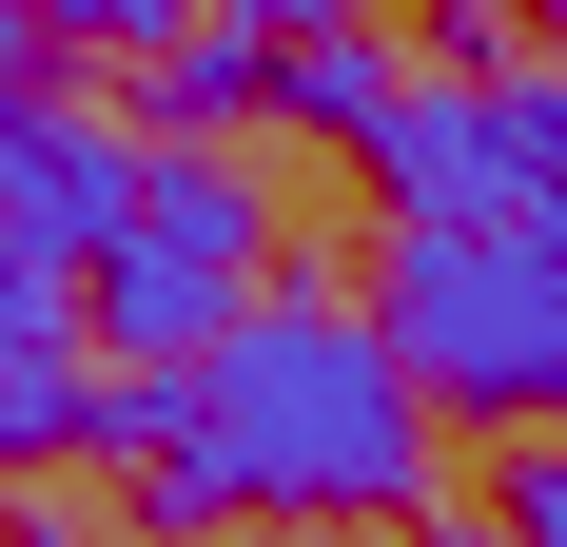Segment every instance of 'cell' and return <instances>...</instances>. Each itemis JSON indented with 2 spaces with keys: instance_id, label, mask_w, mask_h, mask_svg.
Masks as SVG:
<instances>
[{
  "instance_id": "13",
  "label": "cell",
  "mask_w": 567,
  "mask_h": 547,
  "mask_svg": "<svg viewBox=\"0 0 567 547\" xmlns=\"http://www.w3.org/2000/svg\"><path fill=\"white\" fill-rule=\"evenodd\" d=\"M548 40H567V0H548Z\"/></svg>"
},
{
  "instance_id": "12",
  "label": "cell",
  "mask_w": 567,
  "mask_h": 547,
  "mask_svg": "<svg viewBox=\"0 0 567 547\" xmlns=\"http://www.w3.org/2000/svg\"><path fill=\"white\" fill-rule=\"evenodd\" d=\"M157 547H196V528H157ZM216 547H235V528H216Z\"/></svg>"
},
{
  "instance_id": "9",
  "label": "cell",
  "mask_w": 567,
  "mask_h": 547,
  "mask_svg": "<svg viewBox=\"0 0 567 547\" xmlns=\"http://www.w3.org/2000/svg\"><path fill=\"white\" fill-rule=\"evenodd\" d=\"M0 20H20L40 59H79V40H117V59H157L176 20H196V0H0Z\"/></svg>"
},
{
  "instance_id": "2",
  "label": "cell",
  "mask_w": 567,
  "mask_h": 547,
  "mask_svg": "<svg viewBox=\"0 0 567 547\" xmlns=\"http://www.w3.org/2000/svg\"><path fill=\"white\" fill-rule=\"evenodd\" d=\"M255 274H275V216H255V176L216 137H157L137 196H117L99 274H79V332H99L117 372H196L235 313H255Z\"/></svg>"
},
{
  "instance_id": "3",
  "label": "cell",
  "mask_w": 567,
  "mask_h": 547,
  "mask_svg": "<svg viewBox=\"0 0 567 547\" xmlns=\"http://www.w3.org/2000/svg\"><path fill=\"white\" fill-rule=\"evenodd\" d=\"M392 352L431 411H489V431H567V274L528 235H392Z\"/></svg>"
},
{
  "instance_id": "7",
  "label": "cell",
  "mask_w": 567,
  "mask_h": 547,
  "mask_svg": "<svg viewBox=\"0 0 567 547\" xmlns=\"http://www.w3.org/2000/svg\"><path fill=\"white\" fill-rule=\"evenodd\" d=\"M137 117H176V137L275 117V40H255V20H176V40H157V79H137Z\"/></svg>"
},
{
  "instance_id": "11",
  "label": "cell",
  "mask_w": 567,
  "mask_h": 547,
  "mask_svg": "<svg viewBox=\"0 0 567 547\" xmlns=\"http://www.w3.org/2000/svg\"><path fill=\"white\" fill-rule=\"evenodd\" d=\"M216 20H255V40H333V20H372V0H216Z\"/></svg>"
},
{
  "instance_id": "1",
  "label": "cell",
  "mask_w": 567,
  "mask_h": 547,
  "mask_svg": "<svg viewBox=\"0 0 567 547\" xmlns=\"http://www.w3.org/2000/svg\"><path fill=\"white\" fill-rule=\"evenodd\" d=\"M157 528H392L431 508V391H411L392 313L352 293H255V313L176 372V450L137 469Z\"/></svg>"
},
{
  "instance_id": "10",
  "label": "cell",
  "mask_w": 567,
  "mask_h": 547,
  "mask_svg": "<svg viewBox=\"0 0 567 547\" xmlns=\"http://www.w3.org/2000/svg\"><path fill=\"white\" fill-rule=\"evenodd\" d=\"M509 547H567V450L509 431Z\"/></svg>"
},
{
  "instance_id": "8",
  "label": "cell",
  "mask_w": 567,
  "mask_h": 547,
  "mask_svg": "<svg viewBox=\"0 0 567 547\" xmlns=\"http://www.w3.org/2000/svg\"><path fill=\"white\" fill-rule=\"evenodd\" d=\"M392 99H411V59L372 40V20H333V40H275V117H313V137H372Z\"/></svg>"
},
{
  "instance_id": "14",
  "label": "cell",
  "mask_w": 567,
  "mask_h": 547,
  "mask_svg": "<svg viewBox=\"0 0 567 547\" xmlns=\"http://www.w3.org/2000/svg\"><path fill=\"white\" fill-rule=\"evenodd\" d=\"M489 547H509V528H489Z\"/></svg>"
},
{
  "instance_id": "6",
  "label": "cell",
  "mask_w": 567,
  "mask_h": 547,
  "mask_svg": "<svg viewBox=\"0 0 567 547\" xmlns=\"http://www.w3.org/2000/svg\"><path fill=\"white\" fill-rule=\"evenodd\" d=\"M99 411H117V352L79 332V293L0 274V469H99Z\"/></svg>"
},
{
  "instance_id": "4",
  "label": "cell",
  "mask_w": 567,
  "mask_h": 547,
  "mask_svg": "<svg viewBox=\"0 0 567 547\" xmlns=\"http://www.w3.org/2000/svg\"><path fill=\"white\" fill-rule=\"evenodd\" d=\"M372 196H392L411 235H528L567 196V137H548V79H411L372 137Z\"/></svg>"
},
{
  "instance_id": "5",
  "label": "cell",
  "mask_w": 567,
  "mask_h": 547,
  "mask_svg": "<svg viewBox=\"0 0 567 547\" xmlns=\"http://www.w3.org/2000/svg\"><path fill=\"white\" fill-rule=\"evenodd\" d=\"M137 157H157V137L79 117L59 79H0V274H20V293H79L99 235H117V196H137Z\"/></svg>"
}]
</instances>
